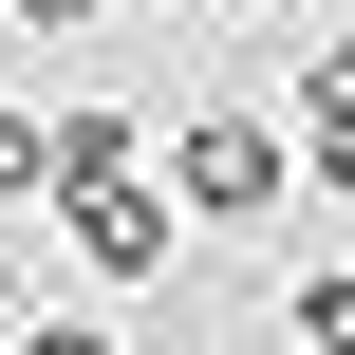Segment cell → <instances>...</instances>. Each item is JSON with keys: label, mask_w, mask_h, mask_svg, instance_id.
<instances>
[{"label": "cell", "mask_w": 355, "mask_h": 355, "mask_svg": "<svg viewBox=\"0 0 355 355\" xmlns=\"http://www.w3.org/2000/svg\"><path fill=\"white\" fill-rule=\"evenodd\" d=\"M281 168H300V150H281L262 112H187V131H168V187H187V225H262V206H281Z\"/></svg>", "instance_id": "obj_1"}, {"label": "cell", "mask_w": 355, "mask_h": 355, "mask_svg": "<svg viewBox=\"0 0 355 355\" xmlns=\"http://www.w3.org/2000/svg\"><path fill=\"white\" fill-rule=\"evenodd\" d=\"M75 206V262L94 281H168V243H187V206L150 187V168H94V187H56Z\"/></svg>", "instance_id": "obj_2"}, {"label": "cell", "mask_w": 355, "mask_h": 355, "mask_svg": "<svg viewBox=\"0 0 355 355\" xmlns=\"http://www.w3.org/2000/svg\"><path fill=\"white\" fill-rule=\"evenodd\" d=\"M281 318H300V355H355V262H318V281H300Z\"/></svg>", "instance_id": "obj_3"}, {"label": "cell", "mask_w": 355, "mask_h": 355, "mask_svg": "<svg viewBox=\"0 0 355 355\" xmlns=\"http://www.w3.org/2000/svg\"><path fill=\"white\" fill-rule=\"evenodd\" d=\"M318 112H355V37H337V56H300V131H318Z\"/></svg>", "instance_id": "obj_4"}, {"label": "cell", "mask_w": 355, "mask_h": 355, "mask_svg": "<svg viewBox=\"0 0 355 355\" xmlns=\"http://www.w3.org/2000/svg\"><path fill=\"white\" fill-rule=\"evenodd\" d=\"M300 168H318V187L355 206V112H318V131H300Z\"/></svg>", "instance_id": "obj_5"}, {"label": "cell", "mask_w": 355, "mask_h": 355, "mask_svg": "<svg viewBox=\"0 0 355 355\" xmlns=\"http://www.w3.org/2000/svg\"><path fill=\"white\" fill-rule=\"evenodd\" d=\"M19 355H112V337H94V318H37V337H19Z\"/></svg>", "instance_id": "obj_6"}, {"label": "cell", "mask_w": 355, "mask_h": 355, "mask_svg": "<svg viewBox=\"0 0 355 355\" xmlns=\"http://www.w3.org/2000/svg\"><path fill=\"white\" fill-rule=\"evenodd\" d=\"M19 19H94V0H19Z\"/></svg>", "instance_id": "obj_7"}, {"label": "cell", "mask_w": 355, "mask_h": 355, "mask_svg": "<svg viewBox=\"0 0 355 355\" xmlns=\"http://www.w3.org/2000/svg\"><path fill=\"white\" fill-rule=\"evenodd\" d=\"M0 300H19V262H0Z\"/></svg>", "instance_id": "obj_8"}]
</instances>
